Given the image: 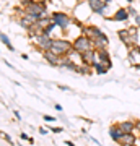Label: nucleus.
<instances>
[{
  "instance_id": "1",
  "label": "nucleus",
  "mask_w": 140,
  "mask_h": 146,
  "mask_svg": "<svg viewBox=\"0 0 140 146\" xmlns=\"http://www.w3.org/2000/svg\"><path fill=\"white\" fill-rule=\"evenodd\" d=\"M21 5L25 8V13H28V15L38 16V18H41L42 15H46V8H47L46 0H39V2H34V0H23Z\"/></svg>"
},
{
  "instance_id": "2",
  "label": "nucleus",
  "mask_w": 140,
  "mask_h": 146,
  "mask_svg": "<svg viewBox=\"0 0 140 146\" xmlns=\"http://www.w3.org/2000/svg\"><path fill=\"white\" fill-rule=\"evenodd\" d=\"M73 50V44L72 42L65 41V39H54L51 47V52H54L56 55H60V57H65Z\"/></svg>"
},
{
  "instance_id": "3",
  "label": "nucleus",
  "mask_w": 140,
  "mask_h": 146,
  "mask_svg": "<svg viewBox=\"0 0 140 146\" xmlns=\"http://www.w3.org/2000/svg\"><path fill=\"white\" fill-rule=\"evenodd\" d=\"M72 44H73V52H77V54H83V52H88V50H93V46H94L93 41H91L88 36H85V34L78 36Z\"/></svg>"
},
{
  "instance_id": "4",
  "label": "nucleus",
  "mask_w": 140,
  "mask_h": 146,
  "mask_svg": "<svg viewBox=\"0 0 140 146\" xmlns=\"http://www.w3.org/2000/svg\"><path fill=\"white\" fill-rule=\"evenodd\" d=\"M51 16H52V21H54L60 29H64V31L70 26V23L73 21L72 16H68L67 13H64V11H54Z\"/></svg>"
},
{
  "instance_id": "5",
  "label": "nucleus",
  "mask_w": 140,
  "mask_h": 146,
  "mask_svg": "<svg viewBox=\"0 0 140 146\" xmlns=\"http://www.w3.org/2000/svg\"><path fill=\"white\" fill-rule=\"evenodd\" d=\"M34 39V42H36V46L39 50H42V52H47V50H51L52 47V42H54V39L51 37V34H41V36H36L33 37Z\"/></svg>"
},
{
  "instance_id": "6",
  "label": "nucleus",
  "mask_w": 140,
  "mask_h": 146,
  "mask_svg": "<svg viewBox=\"0 0 140 146\" xmlns=\"http://www.w3.org/2000/svg\"><path fill=\"white\" fill-rule=\"evenodd\" d=\"M108 5L109 3H104L103 0H88L90 10L94 11V13H98V15H104V11H106Z\"/></svg>"
},
{
  "instance_id": "7",
  "label": "nucleus",
  "mask_w": 140,
  "mask_h": 146,
  "mask_svg": "<svg viewBox=\"0 0 140 146\" xmlns=\"http://www.w3.org/2000/svg\"><path fill=\"white\" fill-rule=\"evenodd\" d=\"M80 60H82L83 65L93 67L94 63H96V54H94V49H93V50H88V52L80 54Z\"/></svg>"
},
{
  "instance_id": "8",
  "label": "nucleus",
  "mask_w": 140,
  "mask_h": 146,
  "mask_svg": "<svg viewBox=\"0 0 140 146\" xmlns=\"http://www.w3.org/2000/svg\"><path fill=\"white\" fill-rule=\"evenodd\" d=\"M109 136H111V140H113V141L121 143L122 136H124V130L119 127V123H117V125H111V127H109Z\"/></svg>"
},
{
  "instance_id": "9",
  "label": "nucleus",
  "mask_w": 140,
  "mask_h": 146,
  "mask_svg": "<svg viewBox=\"0 0 140 146\" xmlns=\"http://www.w3.org/2000/svg\"><path fill=\"white\" fill-rule=\"evenodd\" d=\"M130 18L129 11H127V8H124V7H121V8H117L116 10V13L113 16H109V18H106V20H113V21H127Z\"/></svg>"
},
{
  "instance_id": "10",
  "label": "nucleus",
  "mask_w": 140,
  "mask_h": 146,
  "mask_svg": "<svg viewBox=\"0 0 140 146\" xmlns=\"http://www.w3.org/2000/svg\"><path fill=\"white\" fill-rule=\"evenodd\" d=\"M44 58H46V62L49 63V65H52V67H60V63H62V58L64 57L56 55L54 52L47 50V52H44Z\"/></svg>"
},
{
  "instance_id": "11",
  "label": "nucleus",
  "mask_w": 140,
  "mask_h": 146,
  "mask_svg": "<svg viewBox=\"0 0 140 146\" xmlns=\"http://www.w3.org/2000/svg\"><path fill=\"white\" fill-rule=\"evenodd\" d=\"M94 54H96V63H98V62L111 63V58H109V54H108V50H106V47L94 49Z\"/></svg>"
},
{
  "instance_id": "12",
  "label": "nucleus",
  "mask_w": 140,
  "mask_h": 146,
  "mask_svg": "<svg viewBox=\"0 0 140 146\" xmlns=\"http://www.w3.org/2000/svg\"><path fill=\"white\" fill-rule=\"evenodd\" d=\"M127 58H129V62L132 63V65H137V63H140V47H139V46L130 47Z\"/></svg>"
},
{
  "instance_id": "13",
  "label": "nucleus",
  "mask_w": 140,
  "mask_h": 146,
  "mask_svg": "<svg viewBox=\"0 0 140 146\" xmlns=\"http://www.w3.org/2000/svg\"><path fill=\"white\" fill-rule=\"evenodd\" d=\"M119 127L124 130V133H135V120H124V122H119Z\"/></svg>"
},
{
  "instance_id": "14",
  "label": "nucleus",
  "mask_w": 140,
  "mask_h": 146,
  "mask_svg": "<svg viewBox=\"0 0 140 146\" xmlns=\"http://www.w3.org/2000/svg\"><path fill=\"white\" fill-rule=\"evenodd\" d=\"M111 67H113V63H104V62H98V63H94L93 65L94 73H98V75H104Z\"/></svg>"
},
{
  "instance_id": "15",
  "label": "nucleus",
  "mask_w": 140,
  "mask_h": 146,
  "mask_svg": "<svg viewBox=\"0 0 140 146\" xmlns=\"http://www.w3.org/2000/svg\"><path fill=\"white\" fill-rule=\"evenodd\" d=\"M137 136L139 135H135V133H124V136H122V140H121L119 145H135L137 143Z\"/></svg>"
},
{
  "instance_id": "16",
  "label": "nucleus",
  "mask_w": 140,
  "mask_h": 146,
  "mask_svg": "<svg viewBox=\"0 0 140 146\" xmlns=\"http://www.w3.org/2000/svg\"><path fill=\"white\" fill-rule=\"evenodd\" d=\"M0 39H2V44H3V46H7L8 49H10V50H15V49H13V46H11L10 39L7 37V34H5V33H2V34H0Z\"/></svg>"
},
{
  "instance_id": "17",
  "label": "nucleus",
  "mask_w": 140,
  "mask_h": 146,
  "mask_svg": "<svg viewBox=\"0 0 140 146\" xmlns=\"http://www.w3.org/2000/svg\"><path fill=\"white\" fill-rule=\"evenodd\" d=\"M117 36H119L121 41H124L125 37L129 36V29H119V31H117Z\"/></svg>"
},
{
  "instance_id": "18",
  "label": "nucleus",
  "mask_w": 140,
  "mask_h": 146,
  "mask_svg": "<svg viewBox=\"0 0 140 146\" xmlns=\"http://www.w3.org/2000/svg\"><path fill=\"white\" fill-rule=\"evenodd\" d=\"M127 11H129L130 18H135V16L139 15V13H137V10H135V7H134V5H129V7H127Z\"/></svg>"
},
{
  "instance_id": "19",
  "label": "nucleus",
  "mask_w": 140,
  "mask_h": 146,
  "mask_svg": "<svg viewBox=\"0 0 140 146\" xmlns=\"http://www.w3.org/2000/svg\"><path fill=\"white\" fill-rule=\"evenodd\" d=\"M2 138H3V140H5L7 143H8V145H11V146H13V140L10 138V135H7V133H2Z\"/></svg>"
},
{
  "instance_id": "20",
  "label": "nucleus",
  "mask_w": 140,
  "mask_h": 146,
  "mask_svg": "<svg viewBox=\"0 0 140 146\" xmlns=\"http://www.w3.org/2000/svg\"><path fill=\"white\" fill-rule=\"evenodd\" d=\"M39 133H41V135H49V130H47V128H44V127H39Z\"/></svg>"
},
{
  "instance_id": "21",
  "label": "nucleus",
  "mask_w": 140,
  "mask_h": 146,
  "mask_svg": "<svg viewBox=\"0 0 140 146\" xmlns=\"http://www.w3.org/2000/svg\"><path fill=\"white\" fill-rule=\"evenodd\" d=\"M135 133L140 136V120H137V122H135Z\"/></svg>"
},
{
  "instance_id": "22",
  "label": "nucleus",
  "mask_w": 140,
  "mask_h": 146,
  "mask_svg": "<svg viewBox=\"0 0 140 146\" xmlns=\"http://www.w3.org/2000/svg\"><path fill=\"white\" fill-rule=\"evenodd\" d=\"M51 131L52 133H62V128H60V127H52Z\"/></svg>"
},
{
  "instance_id": "23",
  "label": "nucleus",
  "mask_w": 140,
  "mask_h": 146,
  "mask_svg": "<svg viewBox=\"0 0 140 146\" xmlns=\"http://www.w3.org/2000/svg\"><path fill=\"white\" fill-rule=\"evenodd\" d=\"M44 120H46V122H56V117H52V115H44Z\"/></svg>"
},
{
  "instance_id": "24",
  "label": "nucleus",
  "mask_w": 140,
  "mask_h": 146,
  "mask_svg": "<svg viewBox=\"0 0 140 146\" xmlns=\"http://www.w3.org/2000/svg\"><path fill=\"white\" fill-rule=\"evenodd\" d=\"M134 20H135V26L139 28V31H140V15H137Z\"/></svg>"
},
{
  "instance_id": "25",
  "label": "nucleus",
  "mask_w": 140,
  "mask_h": 146,
  "mask_svg": "<svg viewBox=\"0 0 140 146\" xmlns=\"http://www.w3.org/2000/svg\"><path fill=\"white\" fill-rule=\"evenodd\" d=\"M20 138H21V140H29L31 136L28 135V133H21V135H20Z\"/></svg>"
},
{
  "instance_id": "26",
  "label": "nucleus",
  "mask_w": 140,
  "mask_h": 146,
  "mask_svg": "<svg viewBox=\"0 0 140 146\" xmlns=\"http://www.w3.org/2000/svg\"><path fill=\"white\" fill-rule=\"evenodd\" d=\"M54 109L57 110V112H62V110H64V107H62L60 104H56V106H54Z\"/></svg>"
},
{
  "instance_id": "27",
  "label": "nucleus",
  "mask_w": 140,
  "mask_h": 146,
  "mask_svg": "<svg viewBox=\"0 0 140 146\" xmlns=\"http://www.w3.org/2000/svg\"><path fill=\"white\" fill-rule=\"evenodd\" d=\"M13 114H15V117H16V119H18V120H21V115H20V112H18V110H15Z\"/></svg>"
},
{
  "instance_id": "28",
  "label": "nucleus",
  "mask_w": 140,
  "mask_h": 146,
  "mask_svg": "<svg viewBox=\"0 0 140 146\" xmlns=\"http://www.w3.org/2000/svg\"><path fill=\"white\" fill-rule=\"evenodd\" d=\"M59 89H62V91H70V88H68V86H59Z\"/></svg>"
},
{
  "instance_id": "29",
  "label": "nucleus",
  "mask_w": 140,
  "mask_h": 146,
  "mask_svg": "<svg viewBox=\"0 0 140 146\" xmlns=\"http://www.w3.org/2000/svg\"><path fill=\"white\" fill-rule=\"evenodd\" d=\"M65 145H67V146H75V143H73V141H70V140H67V141H65Z\"/></svg>"
},
{
  "instance_id": "30",
  "label": "nucleus",
  "mask_w": 140,
  "mask_h": 146,
  "mask_svg": "<svg viewBox=\"0 0 140 146\" xmlns=\"http://www.w3.org/2000/svg\"><path fill=\"white\" fill-rule=\"evenodd\" d=\"M3 62H5V65H7V67H8V68H13V65H11V63H8V62H7V60H3Z\"/></svg>"
},
{
  "instance_id": "31",
  "label": "nucleus",
  "mask_w": 140,
  "mask_h": 146,
  "mask_svg": "<svg viewBox=\"0 0 140 146\" xmlns=\"http://www.w3.org/2000/svg\"><path fill=\"white\" fill-rule=\"evenodd\" d=\"M134 68H135V70H140V63H137V65H134Z\"/></svg>"
},
{
  "instance_id": "32",
  "label": "nucleus",
  "mask_w": 140,
  "mask_h": 146,
  "mask_svg": "<svg viewBox=\"0 0 140 146\" xmlns=\"http://www.w3.org/2000/svg\"><path fill=\"white\" fill-rule=\"evenodd\" d=\"M122 146H137V143H135V145H122Z\"/></svg>"
},
{
  "instance_id": "33",
  "label": "nucleus",
  "mask_w": 140,
  "mask_h": 146,
  "mask_svg": "<svg viewBox=\"0 0 140 146\" xmlns=\"http://www.w3.org/2000/svg\"><path fill=\"white\" fill-rule=\"evenodd\" d=\"M125 2H127V3H132V2H134V0H125Z\"/></svg>"
},
{
  "instance_id": "34",
  "label": "nucleus",
  "mask_w": 140,
  "mask_h": 146,
  "mask_svg": "<svg viewBox=\"0 0 140 146\" xmlns=\"http://www.w3.org/2000/svg\"><path fill=\"white\" fill-rule=\"evenodd\" d=\"M103 2H104V3H109V2H111V0H103Z\"/></svg>"
},
{
  "instance_id": "35",
  "label": "nucleus",
  "mask_w": 140,
  "mask_h": 146,
  "mask_svg": "<svg viewBox=\"0 0 140 146\" xmlns=\"http://www.w3.org/2000/svg\"><path fill=\"white\" fill-rule=\"evenodd\" d=\"M20 146H21V145H20Z\"/></svg>"
}]
</instances>
